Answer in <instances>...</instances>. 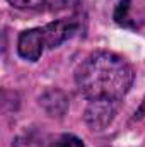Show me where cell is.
Here are the masks:
<instances>
[{"label": "cell", "instance_id": "cell-3", "mask_svg": "<svg viewBox=\"0 0 145 147\" xmlns=\"http://www.w3.org/2000/svg\"><path fill=\"white\" fill-rule=\"evenodd\" d=\"M44 48H46V43H44L43 28H34L21 33L17 41V51L24 60H29V62L39 60Z\"/></svg>", "mask_w": 145, "mask_h": 147}, {"label": "cell", "instance_id": "cell-10", "mask_svg": "<svg viewBox=\"0 0 145 147\" xmlns=\"http://www.w3.org/2000/svg\"><path fill=\"white\" fill-rule=\"evenodd\" d=\"M144 115H145V98H144V101H142V105H140V108L135 111V116H133V120H140Z\"/></svg>", "mask_w": 145, "mask_h": 147}, {"label": "cell", "instance_id": "cell-5", "mask_svg": "<svg viewBox=\"0 0 145 147\" xmlns=\"http://www.w3.org/2000/svg\"><path fill=\"white\" fill-rule=\"evenodd\" d=\"M39 105L44 108V111L50 116L62 118L68 110V98L65 96V92L58 89H50L39 98Z\"/></svg>", "mask_w": 145, "mask_h": 147}, {"label": "cell", "instance_id": "cell-7", "mask_svg": "<svg viewBox=\"0 0 145 147\" xmlns=\"http://www.w3.org/2000/svg\"><path fill=\"white\" fill-rule=\"evenodd\" d=\"M53 147H85V144L79 137L72 135V134H65V135L56 139V142H55Z\"/></svg>", "mask_w": 145, "mask_h": 147}, {"label": "cell", "instance_id": "cell-9", "mask_svg": "<svg viewBox=\"0 0 145 147\" xmlns=\"http://www.w3.org/2000/svg\"><path fill=\"white\" fill-rule=\"evenodd\" d=\"M7 2L15 9H34L43 5L46 0H7Z\"/></svg>", "mask_w": 145, "mask_h": 147}, {"label": "cell", "instance_id": "cell-8", "mask_svg": "<svg viewBox=\"0 0 145 147\" xmlns=\"http://www.w3.org/2000/svg\"><path fill=\"white\" fill-rule=\"evenodd\" d=\"M10 147H43V146L38 139L31 137V135H21L12 142Z\"/></svg>", "mask_w": 145, "mask_h": 147}, {"label": "cell", "instance_id": "cell-2", "mask_svg": "<svg viewBox=\"0 0 145 147\" xmlns=\"http://www.w3.org/2000/svg\"><path fill=\"white\" fill-rule=\"evenodd\" d=\"M118 105L114 101H89L84 111V120L91 127V130H103L113 121Z\"/></svg>", "mask_w": 145, "mask_h": 147}, {"label": "cell", "instance_id": "cell-6", "mask_svg": "<svg viewBox=\"0 0 145 147\" xmlns=\"http://www.w3.org/2000/svg\"><path fill=\"white\" fill-rule=\"evenodd\" d=\"M130 3H132V0H121V2L118 3L116 10H114V21H116L118 24H121V26H132V19H130V16H128V12H130Z\"/></svg>", "mask_w": 145, "mask_h": 147}, {"label": "cell", "instance_id": "cell-1", "mask_svg": "<svg viewBox=\"0 0 145 147\" xmlns=\"http://www.w3.org/2000/svg\"><path fill=\"white\" fill-rule=\"evenodd\" d=\"M133 69L113 51L91 53L77 69L75 82L87 101L119 103L133 84Z\"/></svg>", "mask_w": 145, "mask_h": 147}, {"label": "cell", "instance_id": "cell-4", "mask_svg": "<svg viewBox=\"0 0 145 147\" xmlns=\"http://www.w3.org/2000/svg\"><path fill=\"white\" fill-rule=\"evenodd\" d=\"M77 29H79V24L73 19H58L46 24L43 28L46 48H58L62 43L70 39L77 33Z\"/></svg>", "mask_w": 145, "mask_h": 147}]
</instances>
